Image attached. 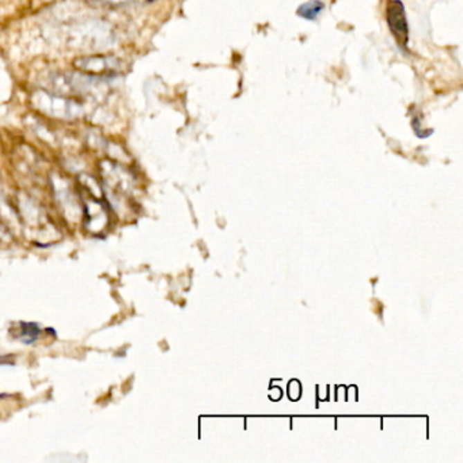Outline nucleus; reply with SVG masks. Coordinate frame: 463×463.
<instances>
[{
	"label": "nucleus",
	"instance_id": "nucleus-1",
	"mask_svg": "<svg viewBox=\"0 0 463 463\" xmlns=\"http://www.w3.org/2000/svg\"><path fill=\"white\" fill-rule=\"evenodd\" d=\"M64 45L75 51H101L109 48L114 35L107 22L100 19H83L70 22L63 29Z\"/></svg>",
	"mask_w": 463,
	"mask_h": 463
},
{
	"label": "nucleus",
	"instance_id": "nucleus-5",
	"mask_svg": "<svg viewBox=\"0 0 463 463\" xmlns=\"http://www.w3.org/2000/svg\"><path fill=\"white\" fill-rule=\"evenodd\" d=\"M323 8L325 6L321 0H310L298 8V15L307 21H316L323 11Z\"/></svg>",
	"mask_w": 463,
	"mask_h": 463
},
{
	"label": "nucleus",
	"instance_id": "nucleus-6",
	"mask_svg": "<svg viewBox=\"0 0 463 463\" xmlns=\"http://www.w3.org/2000/svg\"><path fill=\"white\" fill-rule=\"evenodd\" d=\"M84 3L90 6H100V7H109V8H120L127 6H138V4H145L151 3L154 0H83Z\"/></svg>",
	"mask_w": 463,
	"mask_h": 463
},
{
	"label": "nucleus",
	"instance_id": "nucleus-3",
	"mask_svg": "<svg viewBox=\"0 0 463 463\" xmlns=\"http://www.w3.org/2000/svg\"><path fill=\"white\" fill-rule=\"evenodd\" d=\"M73 67L79 72L96 76H114L121 70V63L113 56L91 55L73 60Z\"/></svg>",
	"mask_w": 463,
	"mask_h": 463
},
{
	"label": "nucleus",
	"instance_id": "nucleus-2",
	"mask_svg": "<svg viewBox=\"0 0 463 463\" xmlns=\"http://www.w3.org/2000/svg\"><path fill=\"white\" fill-rule=\"evenodd\" d=\"M32 105L48 117L64 121L76 120L86 114L84 100L56 94L46 89H39L32 94Z\"/></svg>",
	"mask_w": 463,
	"mask_h": 463
},
{
	"label": "nucleus",
	"instance_id": "nucleus-4",
	"mask_svg": "<svg viewBox=\"0 0 463 463\" xmlns=\"http://www.w3.org/2000/svg\"><path fill=\"white\" fill-rule=\"evenodd\" d=\"M386 21L390 32L401 48H406L409 39V26L403 4L399 0H390L386 7Z\"/></svg>",
	"mask_w": 463,
	"mask_h": 463
},
{
	"label": "nucleus",
	"instance_id": "nucleus-7",
	"mask_svg": "<svg viewBox=\"0 0 463 463\" xmlns=\"http://www.w3.org/2000/svg\"><path fill=\"white\" fill-rule=\"evenodd\" d=\"M19 326H21V340L25 344L35 343L41 333L39 326L35 322H21Z\"/></svg>",
	"mask_w": 463,
	"mask_h": 463
}]
</instances>
